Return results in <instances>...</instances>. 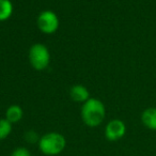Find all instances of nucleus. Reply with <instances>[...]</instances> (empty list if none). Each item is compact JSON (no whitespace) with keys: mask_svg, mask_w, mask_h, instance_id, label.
Segmentation results:
<instances>
[{"mask_svg":"<svg viewBox=\"0 0 156 156\" xmlns=\"http://www.w3.org/2000/svg\"><path fill=\"white\" fill-rule=\"evenodd\" d=\"M106 115V109L103 102L98 98H90L81 107V119L86 125L96 127L101 125Z\"/></svg>","mask_w":156,"mask_h":156,"instance_id":"1","label":"nucleus"},{"mask_svg":"<svg viewBox=\"0 0 156 156\" xmlns=\"http://www.w3.org/2000/svg\"><path fill=\"white\" fill-rule=\"evenodd\" d=\"M66 145L64 136L59 133H47L40 138L39 149L45 155L55 156L60 154Z\"/></svg>","mask_w":156,"mask_h":156,"instance_id":"2","label":"nucleus"},{"mask_svg":"<svg viewBox=\"0 0 156 156\" xmlns=\"http://www.w3.org/2000/svg\"><path fill=\"white\" fill-rule=\"evenodd\" d=\"M29 62L37 71L45 69L50 62V54L48 48L41 43L33 44L29 49Z\"/></svg>","mask_w":156,"mask_h":156,"instance_id":"3","label":"nucleus"},{"mask_svg":"<svg viewBox=\"0 0 156 156\" xmlns=\"http://www.w3.org/2000/svg\"><path fill=\"white\" fill-rule=\"evenodd\" d=\"M37 24L39 29L45 34H52L59 28V18L55 12L46 10L39 14Z\"/></svg>","mask_w":156,"mask_h":156,"instance_id":"4","label":"nucleus"},{"mask_svg":"<svg viewBox=\"0 0 156 156\" xmlns=\"http://www.w3.org/2000/svg\"><path fill=\"white\" fill-rule=\"evenodd\" d=\"M126 133V126L119 119L111 120L105 128V136L109 141H117L121 139Z\"/></svg>","mask_w":156,"mask_h":156,"instance_id":"5","label":"nucleus"},{"mask_svg":"<svg viewBox=\"0 0 156 156\" xmlns=\"http://www.w3.org/2000/svg\"><path fill=\"white\" fill-rule=\"evenodd\" d=\"M69 96L74 102L85 103L90 98L89 90L83 85H75L69 90Z\"/></svg>","mask_w":156,"mask_h":156,"instance_id":"6","label":"nucleus"},{"mask_svg":"<svg viewBox=\"0 0 156 156\" xmlns=\"http://www.w3.org/2000/svg\"><path fill=\"white\" fill-rule=\"evenodd\" d=\"M141 121L147 128L156 130V108H147L141 115Z\"/></svg>","mask_w":156,"mask_h":156,"instance_id":"7","label":"nucleus"},{"mask_svg":"<svg viewBox=\"0 0 156 156\" xmlns=\"http://www.w3.org/2000/svg\"><path fill=\"white\" fill-rule=\"evenodd\" d=\"M24 115V111L23 108L18 105H12L5 111V119L10 122V123H17L23 119Z\"/></svg>","mask_w":156,"mask_h":156,"instance_id":"8","label":"nucleus"},{"mask_svg":"<svg viewBox=\"0 0 156 156\" xmlns=\"http://www.w3.org/2000/svg\"><path fill=\"white\" fill-rule=\"evenodd\" d=\"M13 13V5L10 0H0V22L9 20Z\"/></svg>","mask_w":156,"mask_h":156,"instance_id":"9","label":"nucleus"},{"mask_svg":"<svg viewBox=\"0 0 156 156\" xmlns=\"http://www.w3.org/2000/svg\"><path fill=\"white\" fill-rule=\"evenodd\" d=\"M12 132V123L7 119H0V141L5 139Z\"/></svg>","mask_w":156,"mask_h":156,"instance_id":"10","label":"nucleus"},{"mask_svg":"<svg viewBox=\"0 0 156 156\" xmlns=\"http://www.w3.org/2000/svg\"><path fill=\"white\" fill-rule=\"evenodd\" d=\"M25 139H26L27 142L29 143H39L40 141V137L39 134L34 130H28L25 134Z\"/></svg>","mask_w":156,"mask_h":156,"instance_id":"11","label":"nucleus"},{"mask_svg":"<svg viewBox=\"0 0 156 156\" xmlns=\"http://www.w3.org/2000/svg\"><path fill=\"white\" fill-rule=\"evenodd\" d=\"M11 156H31V153L28 149L20 147H17V149L14 150V151L12 152Z\"/></svg>","mask_w":156,"mask_h":156,"instance_id":"12","label":"nucleus"}]
</instances>
